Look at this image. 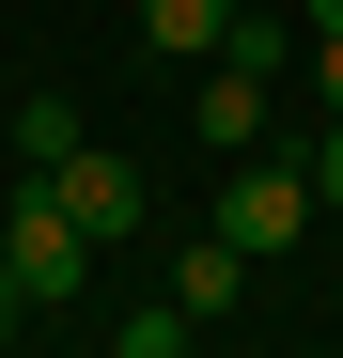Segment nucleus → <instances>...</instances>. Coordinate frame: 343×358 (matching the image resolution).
I'll return each instance as SVG.
<instances>
[{
	"instance_id": "obj_3",
	"label": "nucleus",
	"mask_w": 343,
	"mask_h": 358,
	"mask_svg": "<svg viewBox=\"0 0 343 358\" xmlns=\"http://www.w3.org/2000/svg\"><path fill=\"white\" fill-rule=\"evenodd\" d=\"M47 187H63V218L94 234V250H125V234H141V171H125V156H94V141H78Z\"/></svg>"
},
{
	"instance_id": "obj_6",
	"label": "nucleus",
	"mask_w": 343,
	"mask_h": 358,
	"mask_svg": "<svg viewBox=\"0 0 343 358\" xmlns=\"http://www.w3.org/2000/svg\"><path fill=\"white\" fill-rule=\"evenodd\" d=\"M218 31H234V0H141V47H172V63H218Z\"/></svg>"
},
{
	"instance_id": "obj_11",
	"label": "nucleus",
	"mask_w": 343,
	"mask_h": 358,
	"mask_svg": "<svg viewBox=\"0 0 343 358\" xmlns=\"http://www.w3.org/2000/svg\"><path fill=\"white\" fill-rule=\"evenodd\" d=\"M312 78H328V109H343V31H312Z\"/></svg>"
},
{
	"instance_id": "obj_10",
	"label": "nucleus",
	"mask_w": 343,
	"mask_h": 358,
	"mask_svg": "<svg viewBox=\"0 0 343 358\" xmlns=\"http://www.w3.org/2000/svg\"><path fill=\"white\" fill-rule=\"evenodd\" d=\"M297 171H312V203H328V218H343V109H328V141H312V156H297Z\"/></svg>"
},
{
	"instance_id": "obj_4",
	"label": "nucleus",
	"mask_w": 343,
	"mask_h": 358,
	"mask_svg": "<svg viewBox=\"0 0 343 358\" xmlns=\"http://www.w3.org/2000/svg\"><path fill=\"white\" fill-rule=\"evenodd\" d=\"M188 125H203V156H250L265 141V78L250 63H203V109H188Z\"/></svg>"
},
{
	"instance_id": "obj_7",
	"label": "nucleus",
	"mask_w": 343,
	"mask_h": 358,
	"mask_svg": "<svg viewBox=\"0 0 343 358\" xmlns=\"http://www.w3.org/2000/svg\"><path fill=\"white\" fill-rule=\"evenodd\" d=\"M78 156V109L63 94H16V171H63Z\"/></svg>"
},
{
	"instance_id": "obj_5",
	"label": "nucleus",
	"mask_w": 343,
	"mask_h": 358,
	"mask_svg": "<svg viewBox=\"0 0 343 358\" xmlns=\"http://www.w3.org/2000/svg\"><path fill=\"white\" fill-rule=\"evenodd\" d=\"M234 296H250V250H234V234H203V250L172 265V312H188V327H218Z\"/></svg>"
},
{
	"instance_id": "obj_12",
	"label": "nucleus",
	"mask_w": 343,
	"mask_h": 358,
	"mask_svg": "<svg viewBox=\"0 0 343 358\" xmlns=\"http://www.w3.org/2000/svg\"><path fill=\"white\" fill-rule=\"evenodd\" d=\"M16 312H31V280H16V265H0V327H16Z\"/></svg>"
},
{
	"instance_id": "obj_1",
	"label": "nucleus",
	"mask_w": 343,
	"mask_h": 358,
	"mask_svg": "<svg viewBox=\"0 0 343 358\" xmlns=\"http://www.w3.org/2000/svg\"><path fill=\"white\" fill-rule=\"evenodd\" d=\"M0 265L31 280V312H63V296H94V234L63 218V187H47V171H16V203H0Z\"/></svg>"
},
{
	"instance_id": "obj_13",
	"label": "nucleus",
	"mask_w": 343,
	"mask_h": 358,
	"mask_svg": "<svg viewBox=\"0 0 343 358\" xmlns=\"http://www.w3.org/2000/svg\"><path fill=\"white\" fill-rule=\"evenodd\" d=\"M297 31H343V0H297Z\"/></svg>"
},
{
	"instance_id": "obj_14",
	"label": "nucleus",
	"mask_w": 343,
	"mask_h": 358,
	"mask_svg": "<svg viewBox=\"0 0 343 358\" xmlns=\"http://www.w3.org/2000/svg\"><path fill=\"white\" fill-rule=\"evenodd\" d=\"M109 358H125V343H109Z\"/></svg>"
},
{
	"instance_id": "obj_8",
	"label": "nucleus",
	"mask_w": 343,
	"mask_h": 358,
	"mask_svg": "<svg viewBox=\"0 0 343 358\" xmlns=\"http://www.w3.org/2000/svg\"><path fill=\"white\" fill-rule=\"evenodd\" d=\"M281 47H297V31H281V16H250V0H234V31H218V63H250V78H281Z\"/></svg>"
},
{
	"instance_id": "obj_2",
	"label": "nucleus",
	"mask_w": 343,
	"mask_h": 358,
	"mask_svg": "<svg viewBox=\"0 0 343 358\" xmlns=\"http://www.w3.org/2000/svg\"><path fill=\"white\" fill-rule=\"evenodd\" d=\"M312 218H328V203H312V171H281V156H234V171H218V234H234L250 265H281Z\"/></svg>"
},
{
	"instance_id": "obj_9",
	"label": "nucleus",
	"mask_w": 343,
	"mask_h": 358,
	"mask_svg": "<svg viewBox=\"0 0 343 358\" xmlns=\"http://www.w3.org/2000/svg\"><path fill=\"white\" fill-rule=\"evenodd\" d=\"M109 343H125V358H188V312H172V296H141V312L109 327Z\"/></svg>"
}]
</instances>
